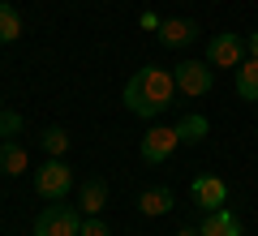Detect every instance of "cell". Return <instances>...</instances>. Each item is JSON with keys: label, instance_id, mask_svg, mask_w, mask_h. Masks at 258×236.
<instances>
[{"label": "cell", "instance_id": "1", "mask_svg": "<svg viewBox=\"0 0 258 236\" xmlns=\"http://www.w3.org/2000/svg\"><path fill=\"white\" fill-rule=\"evenodd\" d=\"M176 77L172 69H159V64H147V69H138L134 77L125 82V108L134 112L138 120H155L159 112L172 108L176 99Z\"/></svg>", "mask_w": 258, "mask_h": 236}, {"label": "cell", "instance_id": "2", "mask_svg": "<svg viewBox=\"0 0 258 236\" xmlns=\"http://www.w3.org/2000/svg\"><path fill=\"white\" fill-rule=\"evenodd\" d=\"M35 193L47 202H64L74 193V168L64 164V159H43L35 172Z\"/></svg>", "mask_w": 258, "mask_h": 236}, {"label": "cell", "instance_id": "3", "mask_svg": "<svg viewBox=\"0 0 258 236\" xmlns=\"http://www.w3.org/2000/svg\"><path fill=\"white\" fill-rule=\"evenodd\" d=\"M35 236H82V219H78L74 206L52 202V206L39 210V219H35Z\"/></svg>", "mask_w": 258, "mask_h": 236}, {"label": "cell", "instance_id": "4", "mask_svg": "<svg viewBox=\"0 0 258 236\" xmlns=\"http://www.w3.org/2000/svg\"><path fill=\"white\" fill-rule=\"evenodd\" d=\"M172 77H176V91L189 95V99H203V95H211V86H215V69L207 60H181L172 69Z\"/></svg>", "mask_w": 258, "mask_h": 236}, {"label": "cell", "instance_id": "5", "mask_svg": "<svg viewBox=\"0 0 258 236\" xmlns=\"http://www.w3.org/2000/svg\"><path fill=\"white\" fill-rule=\"evenodd\" d=\"M241 60H245V39L241 35H232V30L211 35V43H207V64L211 69H237Z\"/></svg>", "mask_w": 258, "mask_h": 236}, {"label": "cell", "instance_id": "6", "mask_svg": "<svg viewBox=\"0 0 258 236\" xmlns=\"http://www.w3.org/2000/svg\"><path fill=\"white\" fill-rule=\"evenodd\" d=\"M176 146H181L176 125H155V129H147V137L138 142V154L147 159V164H168Z\"/></svg>", "mask_w": 258, "mask_h": 236}, {"label": "cell", "instance_id": "7", "mask_svg": "<svg viewBox=\"0 0 258 236\" xmlns=\"http://www.w3.org/2000/svg\"><path fill=\"white\" fill-rule=\"evenodd\" d=\"M189 193H194V202L203 210H220L224 202H228V185L220 181V176H194V185H189Z\"/></svg>", "mask_w": 258, "mask_h": 236}, {"label": "cell", "instance_id": "8", "mask_svg": "<svg viewBox=\"0 0 258 236\" xmlns=\"http://www.w3.org/2000/svg\"><path fill=\"white\" fill-rule=\"evenodd\" d=\"M198 39V22L189 18H164V26H159V43L164 47H185Z\"/></svg>", "mask_w": 258, "mask_h": 236}, {"label": "cell", "instance_id": "9", "mask_svg": "<svg viewBox=\"0 0 258 236\" xmlns=\"http://www.w3.org/2000/svg\"><path fill=\"white\" fill-rule=\"evenodd\" d=\"M176 206V193L168 189V185H155V189H142V198H138V210L147 219H159V215H168V210Z\"/></svg>", "mask_w": 258, "mask_h": 236}, {"label": "cell", "instance_id": "10", "mask_svg": "<svg viewBox=\"0 0 258 236\" xmlns=\"http://www.w3.org/2000/svg\"><path fill=\"white\" fill-rule=\"evenodd\" d=\"M198 236H241V219L232 215V210H207L203 227H198Z\"/></svg>", "mask_w": 258, "mask_h": 236}, {"label": "cell", "instance_id": "11", "mask_svg": "<svg viewBox=\"0 0 258 236\" xmlns=\"http://www.w3.org/2000/svg\"><path fill=\"white\" fill-rule=\"evenodd\" d=\"M103 206H108V185L95 176V181H86L82 189H78V210H82V215H103Z\"/></svg>", "mask_w": 258, "mask_h": 236}, {"label": "cell", "instance_id": "12", "mask_svg": "<svg viewBox=\"0 0 258 236\" xmlns=\"http://www.w3.org/2000/svg\"><path fill=\"white\" fill-rule=\"evenodd\" d=\"M26 168H30L26 146H22V142H13V137H9V142H0V172H5V176H22Z\"/></svg>", "mask_w": 258, "mask_h": 236}, {"label": "cell", "instance_id": "13", "mask_svg": "<svg viewBox=\"0 0 258 236\" xmlns=\"http://www.w3.org/2000/svg\"><path fill=\"white\" fill-rule=\"evenodd\" d=\"M237 95L245 103H258V60L254 56H245V60L237 64Z\"/></svg>", "mask_w": 258, "mask_h": 236}, {"label": "cell", "instance_id": "14", "mask_svg": "<svg viewBox=\"0 0 258 236\" xmlns=\"http://www.w3.org/2000/svg\"><path fill=\"white\" fill-rule=\"evenodd\" d=\"M176 133H181V142H185V146L203 142V137H207V116H198V112L181 116V120H176Z\"/></svg>", "mask_w": 258, "mask_h": 236}, {"label": "cell", "instance_id": "15", "mask_svg": "<svg viewBox=\"0 0 258 236\" xmlns=\"http://www.w3.org/2000/svg\"><path fill=\"white\" fill-rule=\"evenodd\" d=\"M13 39H22V13L0 0V43H13Z\"/></svg>", "mask_w": 258, "mask_h": 236}, {"label": "cell", "instance_id": "16", "mask_svg": "<svg viewBox=\"0 0 258 236\" xmlns=\"http://www.w3.org/2000/svg\"><path fill=\"white\" fill-rule=\"evenodd\" d=\"M43 150L52 154V159H64V150H69V133H64V129H47V133H43Z\"/></svg>", "mask_w": 258, "mask_h": 236}, {"label": "cell", "instance_id": "17", "mask_svg": "<svg viewBox=\"0 0 258 236\" xmlns=\"http://www.w3.org/2000/svg\"><path fill=\"white\" fill-rule=\"evenodd\" d=\"M18 133H22V116H18V112H5V108H0V137L9 142V137H18Z\"/></svg>", "mask_w": 258, "mask_h": 236}, {"label": "cell", "instance_id": "18", "mask_svg": "<svg viewBox=\"0 0 258 236\" xmlns=\"http://www.w3.org/2000/svg\"><path fill=\"white\" fill-rule=\"evenodd\" d=\"M82 236H112V227L103 223L99 215H86V219H82Z\"/></svg>", "mask_w": 258, "mask_h": 236}, {"label": "cell", "instance_id": "19", "mask_svg": "<svg viewBox=\"0 0 258 236\" xmlns=\"http://www.w3.org/2000/svg\"><path fill=\"white\" fill-rule=\"evenodd\" d=\"M138 26H142V30H155V35H159V26H164V18H155V13H142V18H138Z\"/></svg>", "mask_w": 258, "mask_h": 236}, {"label": "cell", "instance_id": "20", "mask_svg": "<svg viewBox=\"0 0 258 236\" xmlns=\"http://www.w3.org/2000/svg\"><path fill=\"white\" fill-rule=\"evenodd\" d=\"M245 52H249V56H254V60H258V30H254V35H249V43H245Z\"/></svg>", "mask_w": 258, "mask_h": 236}, {"label": "cell", "instance_id": "21", "mask_svg": "<svg viewBox=\"0 0 258 236\" xmlns=\"http://www.w3.org/2000/svg\"><path fill=\"white\" fill-rule=\"evenodd\" d=\"M176 236H198V227H181V232H176Z\"/></svg>", "mask_w": 258, "mask_h": 236}, {"label": "cell", "instance_id": "22", "mask_svg": "<svg viewBox=\"0 0 258 236\" xmlns=\"http://www.w3.org/2000/svg\"><path fill=\"white\" fill-rule=\"evenodd\" d=\"M0 108H5V99H0Z\"/></svg>", "mask_w": 258, "mask_h": 236}, {"label": "cell", "instance_id": "23", "mask_svg": "<svg viewBox=\"0 0 258 236\" xmlns=\"http://www.w3.org/2000/svg\"><path fill=\"white\" fill-rule=\"evenodd\" d=\"M0 142H5V137H0Z\"/></svg>", "mask_w": 258, "mask_h": 236}]
</instances>
